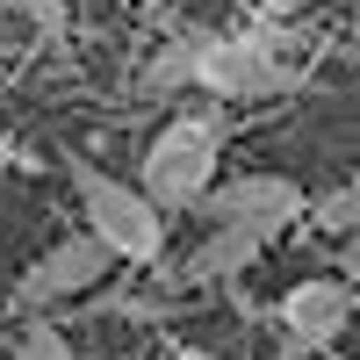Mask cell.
I'll list each match as a JSON object with an SVG mask.
<instances>
[{
  "instance_id": "30bf717a",
  "label": "cell",
  "mask_w": 360,
  "mask_h": 360,
  "mask_svg": "<svg viewBox=\"0 0 360 360\" xmlns=\"http://www.w3.org/2000/svg\"><path fill=\"white\" fill-rule=\"evenodd\" d=\"M8 360H79V353H72V339L58 332V324L29 317L22 332H15V346H8Z\"/></svg>"
},
{
  "instance_id": "9c48e42d",
  "label": "cell",
  "mask_w": 360,
  "mask_h": 360,
  "mask_svg": "<svg viewBox=\"0 0 360 360\" xmlns=\"http://www.w3.org/2000/svg\"><path fill=\"white\" fill-rule=\"evenodd\" d=\"M303 217H310L317 231H332V238L360 231V180H346V188H332V195H310V209H303Z\"/></svg>"
},
{
  "instance_id": "277c9868",
  "label": "cell",
  "mask_w": 360,
  "mask_h": 360,
  "mask_svg": "<svg viewBox=\"0 0 360 360\" xmlns=\"http://www.w3.org/2000/svg\"><path fill=\"white\" fill-rule=\"evenodd\" d=\"M303 209H310V195H303V180H288V173H231V180H217V188L202 195L209 224H238V231L266 238V245H274L288 224H303Z\"/></svg>"
},
{
  "instance_id": "ba28073f",
  "label": "cell",
  "mask_w": 360,
  "mask_h": 360,
  "mask_svg": "<svg viewBox=\"0 0 360 360\" xmlns=\"http://www.w3.org/2000/svg\"><path fill=\"white\" fill-rule=\"evenodd\" d=\"M195 58H202V29H180L173 44H159V51H152V65L137 72V94H152V101L188 94V86H195Z\"/></svg>"
},
{
  "instance_id": "7c38bea8",
  "label": "cell",
  "mask_w": 360,
  "mask_h": 360,
  "mask_svg": "<svg viewBox=\"0 0 360 360\" xmlns=\"http://www.w3.org/2000/svg\"><path fill=\"white\" fill-rule=\"evenodd\" d=\"M303 8H310V0H259V15H252V22H295Z\"/></svg>"
},
{
  "instance_id": "3957f363",
  "label": "cell",
  "mask_w": 360,
  "mask_h": 360,
  "mask_svg": "<svg viewBox=\"0 0 360 360\" xmlns=\"http://www.w3.org/2000/svg\"><path fill=\"white\" fill-rule=\"evenodd\" d=\"M65 173H72L86 238H94L108 259H130V266H159V259H166V217L144 202L137 180H115V173H101L94 159H65Z\"/></svg>"
},
{
  "instance_id": "52a82bcc",
  "label": "cell",
  "mask_w": 360,
  "mask_h": 360,
  "mask_svg": "<svg viewBox=\"0 0 360 360\" xmlns=\"http://www.w3.org/2000/svg\"><path fill=\"white\" fill-rule=\"evenodd\" d=\"M259 252H266V238L238 231V224H209V231H202V245L173 266V281H188V288H224V281L245 274Z\"/></svg>"
},
{
  "instance_id": "8fae6325",
  "label": "cell",
  "mask_w": 360,
  "mask_h": 360,
  "mask_svg": "<svg viewBox=\"0 0 360 360\" xmlns=\"http://www.w3.org/2000/svg\"><path fill=\"white\" fill-rule=\"evenodd\" d=\"M22 15L44 29V37H65L72 29V0H22Z\"/></svg>"
},
{
  "instance_id": "8992f818",
  "label": "cell",
  "mask_w": 360,
  "mask_h": 360,
  "mask_svg": "<svg viewBox=\"0 0 360 360\" xmlns=\"http://www.w3.org/2000/svg\"><path fill=\"white\" fill-rule=\"evenodd\" d=\"M353 310H360V288H346V281H332V274L295 281V288H281V303H274V317H281V332H288L295 353L339 346V332L353 324Z\"/></svg>"
},
{
  "instance_id": "4fadbf2b",
  "label": "cell",
  "mask_w": 360,
  "mask_h": 360,
  "mask_svg": "<svg viewBox=\"0 0 360 360\" xmlns=\"http://www.w3.org/2000/svg\"><path fill=\"white\" fill-rule=\"evenodd\" d=\"M166 360H224V353H209V346H173Z\"/></svg>"
},
{
  "instance_id": "7a4b0ae2",
  "label": "cell",
  "mask_w": 360,
  "mask_h": 360,
  "mask_svg": "<svg viewBox=\"0 0 360 360\" xmlns=\"http://www.w3.org/2000/svg\"><path fill=\"white\" fill-rule=\"evenodd\" d=\"M217 166H224V108H180L159 123V137L144 144L137 159V188L159 217H188L202 209V195L217 188Z\"/></svg>"
},
{
  "instance_id": "6da1fadb",
  "label": "cell",
  "mask_w": 360,
  "mask_h": 360,
  "mask_svg": "<svg viewBox=\"0 0 360 360\" xmlns=\"http://www.w3.org/2000/svg\"><path fill=\"white\" fill-rule=\"evenodd\" d=\"M303 29L288 22H245V29H202V58H195V94L217 108L231 101H274L303 79Z\"/></svg>"
},
{
  "instance_id": "5b68a950",
  "label": "cell",
  "mask_w": 360,
  "mask_h": 360,
  "mask_svg": "<svg viewBox=\"0 0 360 360\" xmlns=\"http://www.w3.org/2000/svg\"><path fill=\"white\" fill-rule=\"evenodd\" d=\"M108 252L94 245L86 231H72V238H58V245L37 259V266H22V281H15V303L29 310V317H44V310H58V303H72V295H86V288H101V274H108Z\"/></svg>"
}]
</instances>
